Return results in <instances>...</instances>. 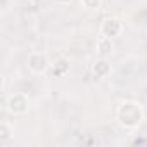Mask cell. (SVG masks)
Returning <instances> with one entry per match:
<instances>
[{"label":"cell","mask_w":147,"mask_h":147,"mask_svg":"<svg viewBox=\"0 0 147 147\" xmlns=\"http://www.w3.org/2000/svg\"><path fill=\"white\" fill-rule=\"evenodd\" d=\"M116 119L125 128H138L144 121V107L140 102L125 100L116 109Z\"/></svg>","instance_id":"obj_1"},{"label":"cell","mask_w":147,"mask_h":147,"mask_svg":"<svg viewBox=\"0 0 147 147\" xmlns=\"http://www.w3.org/2000/svg\"><path fill=\"white\" fill-rule=\"evenodd\" d=\"M49 67H50V62L43 52H31L28 55V69L33 75H43Z\"/></svg>","instance_id":"obj_2"},{"label":"cell","mask_w":147,"mask_h":147,"mask_svg":"<svg viewBox=\"0 0 147 147\" xmlns=\"http://www.w3.org/2000/svg\"><path fill=\"white\" fill-rule=\"evenodd\" d=\"M7 109L12 114H24L30 109V97L26 94H12L7 99Z\"/></svg>","instance_id":"obj_3"},{"label":"cell","mask_w":147,"mask_h":147,"mask_svg":"<svg viewBox=\"0 0 147 147\" xmlns=\"http://www.w3.org/2000/svg\"><path fill=\"white\" fill-rule=\"evenodd\" d=\"M121 31H123V23H121V19H118V18H107V19H104L102 24H100V35H102V36L116 38V36L121 35Z\"/></svg>","instance_id":"obj_4"},{"label":"cell","mask_w":147,"mask_h":147,"mask_svg":"<svg viewBox=\"0 0 147 147\" xmlns=\"http://www.w3.org/2000/svg\"><path fill=\"white\" fill-rule=\"evenodd\" d=\"M109 73H111V64L106 61V57H100V59H97L94 62V66H92V75H94V78H97V80L106 78Z\"/></svg>","instance_id":"obj_5"},{"label":"cell","mask_w":147,"mask_h":147,"mask_svg":"<svg viewBox=\"0 0 147 147\" xmlns=\"http://www.w3.org/2000/svg\"><path fill=\"white\" fill-rule=\"evenodd\" d=\"M114 50V43H113V38H107V36H100L97 40V54L100 57H107L111 55Z\"/></svg>","instance_id":"obj_6"},{"label":"cell","mask_w":147,"mask_h":147,"mask_svg":"<svg viewBox=\"0 0 147 147\" xmlns=\"http://www.w3.org/2000/svg\"><path fill=\"white\" fill-rule=\"evenodd\" d=\"M67 71H69V61L66 57H61L52 64V75L54 76H64Z\"/></svg>","instance_id":"obj_7"},{"label":"cell","mask_w":147,"mask_h":147,"mask_svg":"<svg viewBox=\"0 0 147 147\" xmlns=\"http://www.w3.org/2000/svg\"><path fill=\"white\" fill-rule=\"evenodd\" d=\"M12 128H11V125H7L5 121H2L0 123V144H7L11 138H12Z\"/></svg>","instance_id":"obj_8"},{"label":"cell","mask_w":147,"mask_h":147,"mask_svg":"<svg viewBox=\"0 0 147 147\" xmlns=\"http://www.w3.org/2000/svg\"><path fill=\"white\" fill-rule=\"evenodd\" d=\"M82 5L87 11H97L102 5V0H82Z\"/></svg>","instance_id":"obj_9"},{"label":"cell","mask_w":147,"mask_h":147,"mask_svg":"<svg viewBox=\"0 0 147 147\" xmlns=\"http://www.w3.org/2000/svg\"><path fill=\"white\" fill-rule=\"evenodd\" d=\"M30 2H31L33 5H42V4L45 2V0H30Z\"/></svg>","instance_id":"obj_10"}]
</instances>
